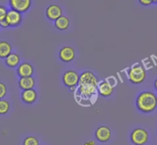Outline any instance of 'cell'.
Masks as SVG:
<instances>
[{
  "label": "cell",
  "instance_id": "obj_1",
  "mask_svg": "<svg viewBox=\"0 0 157 145\" xmlns=\"http://www.w3.org/2000/svg\"><path fill=\"white\" fill-rule=\"evenodd\" d=\"M136 105L138 110L141 112L145 114L153 112L157 108L156 95L153 92H142L136 98Z\"/></svg>",
  "mask_w": 157,
  "mask_h": 145
},
{
  "label": "cell",
  "instance_id": "obj_2",
  "mask_svg": "<svg viewBox=\"0 0 157 145\" xmlns=\"http://www.w3.org/2000/svg\"><path fill=\"white\" fill-rule=\"evenodd\" d=\"M147 78V71L143 65L136 63L128 70V79L133 84H141Z\"/></svg>",
  "mask_w": 157,
  "mask_h": 145
},
{
  "label": "cell",
  "instance_id": "obj_3",
  "mask_svg": "<svg viewBox=\"0 0 157 145\" xmlns=\"http://www.w3.org/2000/svg\"><path fill=\"white\" fill-rule=\"evenodd\" d=\"M149 133L142 128H135L130 134V140L135 145H144L149 140Z\"/></svg>",
  "mask_w": 157,
  "mask_h": 145
},
{
  "label": "cell",
  "instance_id": "obj_4",
  "mask_svg": "<svg viewBox=\"0 0 157 145\" xmlns=\"http://www.w3.org/2000/svg\"><path fill=\"white\" fill-rule=\"evenodd\" d=\"M80 75L78 72L73 70H69L64 72L62 76V81L64 85L68 88L76 87L79 84Z\"/></svg>",
  "mask_w": 157,
  "mask_h": 145
},
{
  "label": "cell",
  "instance_id": "obj_5",
  "mask_svg": "<svg viewBox=\"0 0 157 145\" xmlns=\"http://www.w3.org/2000/svg\"><path fill=\"white\" fill-rule=\"evenodd\" d=\"M80 85H90L98 87L99 84L98 78L91 71H84L80 75Z\"/></svg>",
  "mask_w": 157,
  "mask_h": 145
},
{
  "label": "cell",
  "instance_id": "obj_6",
  "mask_svg": "<svg viewBox=\"0 0 157 145\" xmlns=\"http://www.w3.org/2000/svg\"><path fill=\"white\" fill-rule=\"evenodd\" d=\"M9 5H10L11 9L21 14L22 12H27L30 9L32 5V1L31 0H10Z\"/></svg>",
  "mask_w": 157,
  "mask_h": 145
},
{
  "label": "cell",
  "instance_id": "obj_7",
  "mask_svg": "<svg viewBox=\"0 0 157 145\" xmlns=\"http://www.w3.org/2000/svg\"><path fill=\"white\" fill-rule=\"evenodd\" d=\"M95 137L101 143L109 141L111 137V129L106 125H101L95 131Z\"/></svg>",
  "mask_w": 157,
  "mask_h": 145
},
{
  "label": "cell",
  "instance_id": "obj_8",
  "mask_svg": "<svg viewBox=\"0 0 157 145\" xmlns=\"http://www.w3.org/2000/svg\"><path fill=\"white\" fill-rule=\"evenodd\" d=\"M59 58L64 63H69L75 58V51L70 46H64L59 50Z\"/></svg>",
  "mask_w": 157,
  "mask_h": 145
},
{
  "label": "cell",
  "instance_id": "obj_9",
  "mask_svg": "<svg viewBox=\"0 0 157 145\" xmlns=\"http://www.w3.org/2000/svg\"><path fill=\"white\" fill-rule=\"evenodd\" d=\"M16 72L20 78L29 77V76H32V75H33L34 67L29 63H21L17 67Z\"/></svg>",
  "mask_w": 157,
  "mask_h": 145
},
{
  "label": "cell",
  "instance_id": "obj_10",
  "mask_svg": "<svg viewBox=\"0 0 157 145\" xmlns=\"http://www.w3.org/2000/svg\"><path fill=\"white\" fill-rule=\"evenodd\" d=\"M62 9L56 4H52L46 9V16L50 21H55L62 16Z\"/></svg>",
  "mask_w": 157,
  "mask_h": 145
},
{
  "label": "cell",
  "instance_id": "obj_11",
  "mask_svg": "<svg viewBox=\"0 0 157 145\" xmlns=\"http://www.w3.org/2000/svg\"><path fill=\"white\" fill-rule=\"evenodd\" d=\"M6 19L7 22L9 23V26L11 27H15L18 25L22 21V15L21 13L16 12L12 9L8 10L7 15H6Z\"/></svg>",
  "mask_w": 157,
  "mask_h": 145
},
{
  "label": "cell",
  "instance_id": "obj_12",
  "mask_svg": "<svg viewBox=\"0 0 157 145\" xmlns=\"http://www.w3.org/2000/svg\"><path fill=\"white\" fill-rule=\"evenodd\" d=\"M97 89L101 96H104V97H108V96H111L113 93V86L107 80H104L99 82L98 87H97Z\"/></svg>",
  "mask_w": 157,
  "mask_h": 145
},
{
  "label": "cell",
  "instance_id": "obj_13",
  "mask_svg": "<svg viewBox=\"0 0 157 145\" xmlns=\"http://www.w3.org/2000/svg\"><path fill=\"white\" fill-rule=\"evenodd\" d=\"M21 100L27 104H32L37 100L38 98V94L37 92L34 89L28 90H23L22 92L21 93Z\"/></svg>",
  "mask_w": 157,
  "mask_h": 145
},
{
  "label": "cell",
  "instance_id": "obj_14",
  "mask_svg": "<svg viewBox=\"0 0 157 145\" xmlns=\"http://www.w3.org/2000/svg\"><path fill=\"white\" fill-rule=\"evenodd\" d=\"M35 80L32 76L20 78L18 80V86L20 87L21 89H22V91L23 90L32 89L35 87Z\"/></svg>",
  "mask_w": 157,
  "mask_h": 145
},
{
  "label": "cell",
  "instance_id": "obj_15",
  "mask_svg": "<svg viewBox=\"0 0 157 145\" xmlns=\"http://www.w3.org/2000/svg\"><path fill=\"white\" fill-rule=\"evenodd\" d=\"M97 87L90 85H80L79 92L84 97L89 98L97 92Z\"/></svg>",
  "mask_w": 157,
  "mask_h": 145
},
{
  "label": "cell",
  "instance_id": "obj_16",
  "mask_svg": "<svg viewBox=\"0 0 157 145\" xmlns=\"http://www.w3.org/2000/svg\"><path fill=\"white\" fill-rule=\"evenodd\" d=\"M12 45L6 41H0V58L6 59L10 53H12Z\"/></svg>",
  "mask_w": 157,
  "mask_h": 145
},
{
  "label": "cell",
  "instance_id": "obj_17",
  "mask_svg": "<svg viewBox=\"0 0 157 145\" xmlns=\"http://www.w3.org/2000/svg\"><path fill=\"white\" fill-rule=\"evenodd\" d=\"M70 25V20L65 15H62L55 21V26L58 30L65 31Z\"/></svg>",
  "mask_w": 157,
  "mask_h": 145
},
{
  "label": "cell",
  "instance_id": "obj_18",
  "mask_svg": "<svg viewBox=\"0 0 157 145\" xmlns=\"http://www.w3.org/2000/svg\"><path fill=\"white\" fill-rule=\"evenodd\" d=\"M6 64L11 68L18 67L20 64L19 55L15 53H12L6 58Z\"/></svg>",
  "mask_w": 157,
  "mask_h": 145
},
{
  "label": "cell",
  "instance_id": "obj_19",
  "mask_svg": "<svg viewBox=\"0 0 157 145\" xmlns=\"http://www.w3.org/2000/svg\"><path fill=\"white\" fill-rule=\"evenodd\" d=\"M10 109V104L7 100L0 99V114H6Z\"/></svg>",
  "mask_w": 157,
  "mask_h": 145
},
{
  "label": "cell",
  "instance_id": "obj_20",
  "mask_svg": "<svg viewBox=\"0 0 157 145\" xmlns=\"http://www.w3.org/2000/svg\"><path fill=\"white\" fill-rule=\"evenodd\" d=\"M23 145H39V141L37 137L34 136H29L24 139Z\"/></svg>",
  "mask_w": 157,
  "mask_h": 145
},
{
  "label": "cell",
  "instance_id": "obj_21",
  "mask_svg": "<svg viewBox=\"0 0 157 145\" xmlns=\"http://www.w3.org/2000/svg\"><path fill=\"white\" fill-rule=\"evenodd\" d=\"M7 93V88L5 83L0 82V99H3V98L6 96Z\"/></svg>",
  "mask_w": 157,
  "mask_h": 145
},
{
  "label": "cell",
  "instance_id": "obj_22",
  "mask_svg": "<svg viewBox=\"0 0 157 145\" xmlns=\"http://www.w3.org/2000/svg\"><path fill=\"white\" fill-rule=\"evenodd\" d=\"M8 9H6V6L2 5H0V21L5 19L7 15Z\"/></svg>",
  "mask_w": 157,
  "mask_h": 145
},
{
  "label": "cell",
  "instance_id": "obj_23",
  "mask_svg": "<svg viewBox=\"0 0 157 145\" xmlns=\"http://www.w3.org/2000/svg\"><path fill=\"white\" fill-rule=\"evenodd\" d=\"M139 2L143 5H150L155 2V1H153V0H139Z\"/></svg>",
  "mask_w": 157,
  "mask_h": 145
},
{
  "label": "cell",
  "instance_id": "obj_24",
  "mask_svg": "<svg viewBox=\"0 0 157 145\" xmlns=\"http://www.w3.org/2000/svg\"><path fill=\"white\" fill-rule=\"evenodd\" d=\"M8 27H9V23L7 22L6 18L2 20V21H0V27H2V28H7Z\"/></svg>",
  "mask_w": 157,
  "mask_h": 145
},
{
  "label": "cell",
  "instance_id": "obj_25",
  "mask_svg": "<svg viewBox=\"0 0 157 145\" xmlns=\"http://www.w3.org/2000/svg\"><path fill=\"white\" fill-rule=\"evenodd\" d=\"M83 145H97L96 142L94 141V140H89V141L85 142Z\"/></svg>",
  "mask_w": 157,
  "mask_h": 145
},
{
  "label": "cell",
  "instance_id": "obj_26",
  "mask_svg": "<svg viewBox=\"0 0 157 145\" xmlns=\"http://www.w3.org/2000/svg\"><path fill=\"white\" fill-rule=\"evenodd\" d=\"M154 87L156 89V90L157 91V78L155 79V82H154Z\"/></svg>",
  "mask_w": 157,
  "mask_h": 145
},
{
  "label": "cell",
  "instance_id": "obj_27",
  "mask_svg": "<svg viewBox=\"0 0 157 145\" xmlns=\"http://www.w3.org/2000/svg\"><path fill=\"white\" fill-rule=\"evenodd\" d=\"M156 97H157V96H156Z\"/></svg>",
  "mask_w": 157,
  "mask_h": 145
}]
</instances>
